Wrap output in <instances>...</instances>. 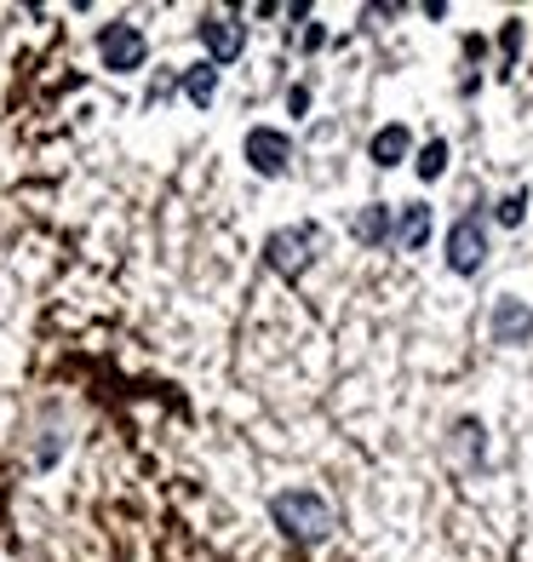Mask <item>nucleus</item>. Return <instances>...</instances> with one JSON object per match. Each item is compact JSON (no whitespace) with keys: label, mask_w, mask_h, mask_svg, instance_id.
<instances>
[{"label":"nucleus","mask_w":533,"mask_h":562,"mask_svg":"<svg viewBox=\"0 0 533 562\" xmlns=\"http://www.w3.org/2000/svg\"><path fill=\"white\" fill-rule=\"evenodd\" d=\"M270 517L293 546H321L327 533H333V505H327V494H316V488H282L270 499Z\"/></svg>","instance_id":"obj_1"},{"label":"nucleus","mask_w":533,"mask_h":562,"mask_svg":"<svg viewBox=\"0 0 533 562\" xmlns=\"http://www.w3.org/2000/svg\"><path fill=\"white\" fill-rule=\"evenodd\" d=\"M316 247H321V229H316V224H287V229H270V236H264V265H270L275 276L298 281L304 270L316 265Z\"/></svg>","instance_id":"obj_2"},{"label":"nucleus","mask_w":533,"mask_h":562,"mask_svg":"<svg viewBox=\"0 0 533 562\" xmlns=\"http://www.w3.org/2000/svg\"><path fill=\"white\" fill-rule=\"evenodd\" d=\"M488 252H494V241H488V218H481V213H465V218L447 224L442 259H447L453 276H476L481 265H488Z\"/></svg>","instance_id":"obj_3"},{"label":"nucleus","mask_w":533,"mask_h":562,"mask_svg":"<svg viewBox=\"0 0 533 562\" xmlns=\"http://www.w3.org/2000/svg\"><path fill=\"white\" fill-rule=\"evenodd\" d=\"M98 58H104L110 75H133L149 58V41H144L138 23H126V18L121 23H104V30H98Z\"/></svg>","instance_id":"obj_4"},{"label":"nucleus","mask_w":533,"mask_h":562,"mask_svg":"<svg viewBox=\"0 0 533 562\" xmlns=\"http://www.w3.org/2000/svg\"><path fill=\"white\" fill-rule=\"evenodd\" d=\"M241 156H247V167L259 172V178H282L287 161H293V138L282 133V126H247Z\"/></svg>","instance_id":"obj_5"},{"label":"nucleus","mask_w":533,"mask_h":562,"mask_svg":"<svg viewBox=\"0 0 533 562\" xmlns=\"http://www.w3.org/2000/svg\"><path fill=\"white\" fill-rule=\"evenodd\" d=\"M195 35H201V46H207V64H236L241 46H247V23L236 12H207Z\"/></svg>","instance_id":"obj_6"},{"label":"nucleus","mask_w":533,"mask_h":562,"mask_svg":"<svg viewBox=\"0 0 533 562\" xmlns=\"http://www.w3.org/2000/svg\"><path fill=\"white\" fill-rule=\"evenodd\" d=\"M488 339L494 345H528L533 339V304L517 293H499L488 311Z\"/></svg>","instance_id":"obj_7"},{"label":"nucleus","mask_w":533,"mask_h":562,"mask_svg":"<svg viewBox=\"0 0 533 562\" xmlns=\"http://www.w3.org/2000/svg\"><path fill=\"white\" fill-rule=\"evenodd\" d=\"M408 156H413V133H408V126H401V121H385V126H378V133L367 138V161H373L378 172L401 167Z\"/></svg>","instance_id":"obj_8"},{"label":"nucleus","mask_w":533,"mask_h":562,"mask_svg":"<svg viewBox=\"0 0 533 562\" xmlns=\"http://www.w3.org/2000/svg\"><path fill=\"white\" fill-rule=\"evenodd\" d=\"M350 236L362 241V247H390V236H396V207H390V201H367V207L350 218Z\"/></svg>","instance_id":"obj_9"},{"label":"nucleus","mask_w":533,"mask_h":562,"mask_svg":"<svg viewBox=\"0 0 533 562\" xmlns=\"http://www.w3.org/2000/svg\"><path fill=\"white\" fill-rule=\"evenodd\" d=\"M424 241H430V207H424V201H408V207H396V236H390V247L419 252Z\"/></svg>","instance_id":"obj_10"},{"label":"nucleus","mask_w":533,"mask_h":562,"mask_svg":"<svg viewBox=\"0 0 533 562\" xmlns=\"http://www.w3.org/2000/svg\"><path fill=\"white\" fill-rule=\"evenodd\" d=\"M184 98L195 110H213V98H218V64H195L184 69Z\"/></svg>","instance_id":"obj_11"},{"label":"nucleus","mask_w":533,"mask_h":562,"mask_svg":"<svg viewBox=\"0 0 533 562\" xmlns=\"http://www.w3.org/2000/svg\"><path fill=\"white\" fill-rule=\"evenodd\" d=\"M413 167H419L424 184H436V178L447 172V138H430V144L419 149V156H413Z\"/></svg>","instance_id":"obj_12"},{"label":"nucleus","mask_w":533,"mask_h":562,"mask_svg":"<svg viewBox=\"0 0 533 562\" xmlns=\"http://www.w3.org/2000/svg\"><path fill=\"white\" fill-rule=\"evenodd\" d=\"M522 218H528V190H511V195H499V207H494V224L517 229Z\"/></svg>","instance_id":"obj_13"},{"label":"nucleus","mask_w":533,"mask_h":562,"mask_svg":"<svg viewBox=\"0 0 533 562\" xmlns=\"http://www.w3.org/2000/svg\"><path fill=\"white\" fill-rule=\"evenodd\" d=\"M287 110H293L298 121L310 115V81H304V87H293V92H287Z\"/></svg>","instance_id":"obj_14"},{"label":"nucleus","mask_w":533,"mask_h":562,"mask_svg":"<svg viewBox=\"0 0 533 562\" xmlns=\"http://www.w3.org/2000/svg\"><path fill=\"white\" fill-rule=\"evenodd\" d=\"M298 46H304V53H321V46H327V30H321V23L310 18V30H304L298 35Z\"/></svg>","instance_id":"obj_15"}]
</instances>
